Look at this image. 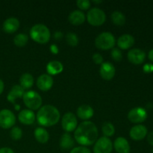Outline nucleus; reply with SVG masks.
Returning <instances> with one entry per match:
<instances>
[{"label": "nucleus", "instance_id": "nucleus-7", "mask_svg": "<svg viewBox=\"0 0 153 153\" xmlns=\"http://www.w3.org/2000/svg\"><path fill=\"white\" fill-rule=\"evenodd\" d=\"M113 148L112 142L108 137H102L96 141L94 146V153H111Z\"/></svg>", "mask_w": 153, "mask_h": 153}, {"label": "nucleus", "instance_id": "nucleus-25", "mask_svg": "<svg viewBox=\"0 0 153 153\" xmlns=\"http://www.w3.org/2000/svg\"><path fill=\"white\" fill-rule=\"evenodd\" d=\"M19 82L22 88H30L34 84V78L29 73H24L21 76Z\"/></svg>", "mask_w": 153, "mask_h": 153}, {"label": "nucleus", "instance_id": "nucleus-26", "mask_svg": "<svg viewBox=\"0 0 153 153\" xmlns=\"http://www.w3.org/2000/svg\"><path fill=\"white\" fill-rule=\"evenodd\" d=\"M111 19L114 23L118 25H123L126 22L125 15L119 10H115L112 13Z\"/></svg>", "mask_w": 153, "mask_h": 153}, {"label": "nucleus", "instance_id": "nucleus-27", "mask_svg": "<svg viewBox=\"0 0 153 153\" xmlns=\"http://www.w3.org/2000/svg\"><path fill=\"white\" fill-rule=\"evenodd\" d=\"M28 40V37L24 33H19L16 34L13 38L14 44L17 46H23L27 43Z\"/></svg>", "mask_w": 153, "mask_h": 153}, {"label": "nucleus", "instance_id": "nucleus-12", "mask_svg": "<svg viewBox=\"0 0 153 153\" xmlns=\"http://www.w3.org/2000/svg\"><path fill=\"white\" fill-rule=\"evenodd\" d=\"M100 73L102 77L106 80L113 79L115 75V67L111 63L105 62L102 64L100 69Z\"/></svg>", "mask_w": 153, "mask_h": 153}, {"label": "nucleus", "instance_id": "nucleus-30", "mask_svg": "<svg viewBox=\"0 0 153 153\" xmlns=\"http://www.w3.org/2000/svg\"><path fill=\"white\" fill-rule=\"evenodd\" d=\"M10 137H11L13 140H19L21 138L22 135V131L19 127L18 126H14L12 128L11 131L10 132Z\"/></svg>", "mask_w": 153, "mask_h": 153}, {"label": "nucleus", "instance_id": "nucleus-38", "mask_svg": "<svg viewBox=\"0 0 153 153\" xmlns=\"http://www.w3.org/2000/svg\"><path fill=\"white\" fill-rule=\"evenodd\" d=\"M147 141L150 145L153 146V131H151L148 134L147 136Z\"/></svg>", "mask_w": 153, "mask_h": 153}, {"label": "nucleus", "instance_id": "nucleus-32", "mask_svg": "<svg viewBox=\"0 0 153 153\" xmlns=\"http://www.w3.org/2000/svg\"><path fill=\"white\" fill-rule=\"evenodd\" d=\"M78 7L83 10H86V9L89 8L91 6V1L89 0H78L76 1Z\"/></svg>", "mask_w": 153, "mask_h": 153}, {"label": "nucleus", "instance_id": "nucleus-41", "mask_svg": "<svg viewBox=\"0 0 153 153\" xmlns=\"http://www.w3.org/2000/svg\"><path fill=\"white\" fill-rule=\"evenodd\" d=\"M149 60L153 61V49H151L150 51L149 52Z\"/></svg>", "mask_w": 153, "mask_h": 153}, {"label": "nucleus", "instance_id": "nucleus-3", "mask_svg": "<svg viewBox=\"0 0 153 153\" xmlns=\"http://www.w3.org/2000/svg\"><path fill=\"white\" fill-rule=\"evenodd\" d=\"M30 35L34 41L40 43H46L50 39L51 33L46 25L43 24H36L31 27Z\"/></svg>", "mask_w": 153, "mask_h": 153}, {"label": "nucleus", "instance_id": "nucleus-6", "mask_svg": "<svg viewBox=\"0 0 153 153\" xmlns=\"http://www.w3.org/2000/svg\"><path fill=\"white\" fill-rule=\"evenodd\" d=\"M87 19L91 25L98 26L104 23L106 19V15L102 9L93 7L88 12Z\"/></svg>", "mask_w": 153, "mask_h": 153}, {"label": "nucleus", "instance_id": "nucleus-23", "mask_svg": "<svg viewBox=\"0 0 153 153\" xmlns=\"http://www.w3.org/2000/svg\"><path fill=\"white\" fill-rule=\"evenodd\" d=\"M74 146V140L69 133H64L62 134L60 140V146L62 149L68 150Z\"/></svg>", "mask_w": 153, "mask_h": 153}, {"label": "nucleus", "instance_id": "nucleus-14", "mask_svg": "<svg viewBox=\"0 0 153 153\" xmlns=\"http://www.w3.org/2000/svg\"><path fill=\"white\" fill-rule=\"evenodd\" d=\"M37 85L42 91H48L53 85V79L48 74H42L37 78Z\"/></svg>", "mask_w": 153, "mask_h": 153}, {"label": "nucleus", "instance_id": "nucleus-31", "mask_svg": "<svg viewBox=\"0 0 153 153\" xmlns=\"http://www.w3.org/2000/svg\"><path fill=\"white\" fill-rule=\"evenodd\" d=\"M111 54L112 58L114 59L115 61H121V60H122V52H121L120 49H118V48H114V49H112Z\"/></svg>", "mask_w": 153, "mask_h": 153}, {"label": "nucleus", "instance_id": "nucleus-20", "mask_svg": "<svg viewBox=\"0 0 153 153\" xmlns=\"http://www.w3.org/2000/svg\"><path fill=\"white\" fill-rule=\"evenodd\" d=\"M94 109L88 105H82L77 109V115L82 120H88L92 117L94 115Z\"/></svg>", "mask_w": 153, "mask_h": 153}, {"label": "nucleus", "instance_id": "nucleus-43", "mask_svg": "<svg viewBox=\"0 0 153 153\" xmlns=\"http://www.w3.org/2000/svg\"><path fill=\"white\" fill-rule=\"evenodd\" d=\"M15 109H16V110H18V109L19 108V105H15Z\"/></svg>", "mask_w": 153, "mask_h": 153}, {"label": "nucleus", "instance_id": "nucleus-5", "mask_svg": "<svg viewBox=\"0 0 153 153\" xmlns=\"http://www.w3.org/2000/svg\"><path fill=\"white\" fill-rule=\"evenodd\" d=\"M95 44L99 49H111L115 44V37L111 32L105 31L97 36L95 40Z\"/></svg>", "mask_w": 153, "mask_h": 153}, {"label": "nucleus", "instance_id": "nucleus-22", "mask_svg": "<svg viewBox=\"0 0 153 153\" xmlns=\"http://www.w3.org/2000/svg\"><path fill=\"white\" fill-rule=\"evenodd\" d=\"M64 69L62 63L58 61H52L48 63L46 66V70L50 75H57L61 73Z\"/></svg>", "mask_w": 153, "mask_h": 153}, {"label": "nucleus", "instance_id": "nucleus-19", "mask_svg": "<svg viewBox=\"0 0 153 153\" xmlns=\"http://www.w3.org/2000/svg\"><path fill=\"white\" fill-rule=\"evenodd\" d=\"M24 95V88H22L20 85H15L12 87L11 90L9 91L7 94V99L10 102H15L16 99L21 98Z\"/></svg>", "mask_w": 153, "mask_h": 153}, {"label": "nucleus", "instance_id": "nucleus-1", "mask_svg": "<svg viewBox=\"0 0 153 153\" xmlns=\"http://www.w3.org/2000/svg\"><path fill=\"white\" fill-rule=\"evenodd\" d=\"M75 139L82 146H90L97 141L98 128L91 121H85L78 126L74 133Z\"/></svg>", "mask_w": 153, "mask_h": 153}, {"label": "nucleus", "instance_id": "nucleus-16", "mask_svg": "<svg viewBox=\"0 0 153 153\" xmlns=\"http://www.w3.org/2000/svg\"><path fill=\"white\" fill-rule=\"evenodd\" d=\"M19 21L16 17H9L3 22V29L7 33H13L19 28Z\"/></svg>", "mask_w": 153, "mask_h": 153}, {"label": "nucleus", "instance_id": "nucleus-17", "mask_svg": "<svg viewBox=\"0 0 153 153\" xmlns=\"http://www.w3.org/2000/svg\"><path fill=\"white\" fill-rule=\"evenodd\" d=\"M115 149L118 153H129L130 145L128 140L123 137H119L114 143Z\"/></svg>", "mask_w": 153, "mask_h": 153}, {"label": "nucleus", "instance_id": "nucleus-21", "mask_svg": "<svg viewBox=\"0 0 153 153\" xmlns=\"http://www.w3.org/2000/svg\"><path fill=\"white\" fill-rule=\"evenodd\" d=\"M69 21L73 25H80L85 20V15L79 10H75L70 13L68 16Z\"/></svg>", "mask_w": 153, "mask_h": 153}, {"label": "nucleus", "instance_id": "nucleus-34", "mask_svg": "<svg viewBox=\"0 0 153 153\" xmlns=\"http://www.w3.org/2000/svg\"><path fill=\"white\" fill-rule=\"evenodd\" d=\"M92 58H93V60H94V61L96 63V64H101V63H102L103 58L100 53L94 54L92 56Z\"/></svg>", "mask_w": 153, "mask_h": 153}, {"label": "nucleus", "instance_id": "nucleus-2", "mask_svg": "<svg viewBox=\"0 0 153 153\" xmlns=\"http://www.w3.org/2000/svg\"><path fill=\"white\" fill-rule=\"evenodd\" d=\"M60 112L55 106L46 105L40 108L37 114V120L39 123L44 126H54L60 119Z\"/></svg>", "mask_w": 153, "mask_h": 153}, {"label": "nucleus", "instance_id": "nucleus-24", "mask_svg": "<svg viewBox=\"0 0 153 153\" xmlns=\"http://www.w3.org/2000/svg\"><path fill=\"white\" fill-rule=\"evenodd\" d=\"M34 136L37 141H39L41 143H45L49 140V134L48 131L45 128L38 127L34 131Z\"/></svg>", "mask_w": 153, "mask_h": 153}, {"label": "nucleus", "instance_id": "nucleus-18", "mask_svg": "<svg viewBox=\"0 0 153 153\" xmlns=\"http://www.w3.org/2000/svg\"><path fill=\"white\" fill-rule=\"evenodd\" d=\"M134 43V38L132 35L124 34L121 35L117 40V45L123 49H127L131 47Z\"/></svg>", "mask_w": 153, "mask_h": 153}, {"label": "nucleus", "instance_id": "nucleus-35", "mask_svg": "<svg viewBox=\"0 0 153 153\" xmlns=\"http://www.w3.org/2000/svg\"><path fill=\"white\" fill-rule=\"evenodd\" d=\"M143 70L146 73H152L153 71V64H146L143 67Z\"/></svg>", "mask_w": 153, "mask_h": 153}, {"label": "nucleus", "instance_id": "nucleus-13", "mask_svg": "<svg viewBox=\"0 0 153 153\" xmlns=\"http://www.w3.org/2000/svg\"><path fill=\"white\" fill-rule=\"evenodd\" d=\"M130 137L135 140H140L147 134V128L143 125H136L129 131Z\"/></svg>", "mask_w": 153, "mask_h": 153}, {"label": "nucleus", "instance_id": "nucleus-11", "mask_svg": "<svg viewBox=\"0 0 153 153\" xmlns=\"http://www.w3.org/2000/svg\"><path fill=\"white\" fill-rule=\"evenodd\" d=\"M146 54L140 49H130L128 52V59L134 64H140L144 61Z\"/></svg>", "mask_w": 153, "mask_h": 153}, {"label": "nucleus", "instance_id": "nucleus-9", "mask_svg": "<svg viewBox=\"0 0 153 153\" xmlns=\"http://www.w3.org/2000/svg\"><path fill=\"white\" fill-rule=\"evenodd\" d=\"M146 118H147V112L141 107L134 108L128 114V119L134 123L143 122L146 120Z\"/></svg>", "mask_w": 153, "mask_h": 153}, {"label": "nucleus", "instance_id": "nucleus-36", "mask_svg": "<svg viewBox=\"0 0 153 153\" xmlns=\"http://www.w3.org/2000/svg\"><path fill=\"white\" fill-rule=\"evenodd\" d=\"M0 153H14V152L9 147H2L0 149Z\"/></svg>", "mask_w": 153, "mask_h": 153}, {"label": "nucleus", "instance_id": "nucleus-29", "mask_svg": "<svg viewBox=\"0 0 153 153\" xmlns=\"http://www.w3.org/2000/svg\"><path fill=\"white\" fill-rule=\"evenodd\" d=\"M66 40L70 46H75L79 43V37L76 34L73 32H69L66 35Z\"/></svg>", "mask_w": 153, "mask_h": 153}, {"label": "nucleus", "instance_id": "nucleus-37", "mask_svg": "<svg viewBox=\"0 0 153 153\" xmlns=\"http://www.w3.org/2000/svg\"><path fill=\"white\" fill-rule=\"evenodd\" d=\"M50 50L52 53L57 54L58 52H59V49H58V47L55 44H52L50 46Z\"/></svg>", "mask_w": 153, "mask_h": 153}, {"label": "nucleus", "instance_id": "nucleus-42", "mask_svg": "<svg viewBox=\"0 0 153 153\" xmlns=\"http://www.w3.org/2000/svg\"><path fill=\"white\" fill-rule=\"evenodd\" d=\"M102 1H96V0H94V1H93V2H94V3H101Z\"/></svg>", "mask_w": 153, "mask_h": 153}, {"label": "nucleus", "instance_id": "nucleus-44", "mask_svg": "<svg viewBox=\"0 0 153 153\" xmlns=\"http://www.w3.org/2000/svg\"><path fill=\"white\" fill-rule=\"evenodd\" d=\"M152 152H153V149H152Z\"/></svg>", "mask_w": 153, "mask_h": 153}, {"label": "nucleus", "instance_id": "nucleus-8", "mask_svg": "<svg viewBox=\"0 0 153 153\" xmlns=\"http://www.w3.org/2000/svg\"><path fill=\"white\" fill-rule=\"evenodd\" d=\"M16 123V117L11 111L2 109L0 111V126L3 128H9Z\"/></svg>", "mask_w": 153, "mask_h": 153}, {"label": "nucleus", "instance_id": "nucleus-4", "mask_svg": "<svg viewBox=\"0 0 153 153\" xmlns=\"http://www.w3.org/2000/svg\"><path fill=\"white\" fill-rule=\"evenodd\" d=\"M22 98L25 105L31 110H37L42 105L41 97L36 91H28L24 93Z\"/></svg>", "mask_w": 153, "mask_h": 153}, {"label": "nucleus", "instance_id": "nucleus-39", "mask_svg": "<svg viewBox=\"0 0 153 153\" xmlns=\"http://www.w3.org/2000/svg\"><path fill=\"white\" fill-rule=\"evenodd\" d=\"M54 37H55L56 40H60V39H61L63 37V34L61 31H56V32L54 34Z\"/></svg>", "mask_w": 153, "mask_h": 153}, {"label": "nucleus", "instance_id": "nucleus-28", "mask_svg": "<svg viewBox=\"0 0 153 153\" xmlns=\"http://www.w3.org/2000/svg\"><path fill=\"white\" fill-rule=\"evenodd\" d=\"M102 132L105 137H110L113 135L115 132V128L113 124L109 122L104 123L102 125Z\"/></svg>", "mask_w": 153, "mask_h": 153}, {"label": "nucleus", "instance_id": "nucleus-40", "mask_svg": "<svg viewBox=\"0 0 153 153\" xmlns=\"http://www.w3.org/2000/svg\"><path fill=\"white\" fill-rule=\"evenodd\" d=\"M4 82L3 81L0 79V94L3 92L4 91Z\"/></svg>", "mask_w": 153, "mask_h": 153}, {"label": "nucleus", "instance_id": "nucleus-15", "mask_svg": "<svg viewBox=\"0 0 153 153\" xmlns=\"http://www.w3.org/2000/svg\"><path fill=\"white\" fill-rule=\"evenodd\" d=\"M18 119L22 123L25 125H31L35 120V115L33 111L29 109H24L19 112Z\"/></svg>", "mask_w": 153, "mask_h": 153}, {"label": "nucleus", "instance_id": "nucleus-33", "mask_svg": "<svg viewBox=\"0 0 153 153\" xmlns=\"http://www.w3.org/2000/svg\"><path fill=\"white\" fill-rule=\"evenodd\" d=\"M70 153H91V152L88 148L82 146L73 148Z\"/></svg>", "mask_w": 153, "mask_h": 153}, {"label": "nucleus", "instance_id": "nucleus-10", "mask_svg": "<svg viewBox=\"0 0 153 153\" xmlns=\"http://www.w3.org/2000/svg\"><path fill=\"white\" fill-rule=\"evenodd\" d=\"M62 128L67 131H72L76 129L77 126V119L76 115L72 112H67L63 116L61 121Z\"/></svg>", "mask_w": 153, "mask_h": 153}]
</instances>
